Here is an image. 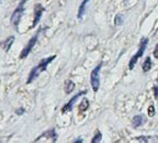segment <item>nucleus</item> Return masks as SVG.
<instances>
[{
  "label": "nucleus",
  "mask_w": 158,
  "mask_h": 143,
  "mask_svg": "<svg viewBox=\"0 0 158 143\" xmlns=\"http://www.w3.org/2000/svg\"><path fill=\"white\" fill-rule=\"evenodd\" d=\"M44 8H43L42 5H40V3H37L36 6H35V9H34V15H35V18H34V22H33V27H35V25L39 23V21L41 20V18H42V15L43 12H44Z\"/></svg>",
  "instance_id": "nucleus-8"
},
{
  "label": "nucleus",
  "mask_w": 158,
  "mask_h": 143,
  "mask_svg": "<svg viewBox=\"0 0 158 143\" xmlns=\"http://www.w3.org/2000/svg\"><path fill=\"white\" fill-rule=\"evenodd\" d=\"M147 43H148L147 37H143V39L141 40V43H139V49H138V51L135 53V55H133V56H132L131 61H130V63H128V68H130V69H133L134 66L136 65V63H137L138 58H141V57L143 56L144 52H145V50H146V46H147Z\"/></svg>",
  "instance_id": "nucleus-2"
},
{
  "label": "nucleus",
  "mask_w": 158,
  "mask_h": 143,
  "mask_svg": "<svg viewBox=\"0 0 158 143\" xmlns=\"http://www.w3.org/2000/svg\"><path fill=\"white\" fill-rule=\"evenodd\" d=\"M56 58V55H52V56L47 57V58H43L34 68H32V71L30 72V75H29V78L27 80V84H31L34 79H36L37 77L40 76L41 73H43L44 71H46L47 66H48Z\"/></svg>",
  "instance_id": "nucleus-1"
},
{
  "label": "nucleus",
  "mask_w": 158,
  "mask_h": 143,
  "mask_svg": "<svg viewBox=\"0 0 158 143\" xmlns=\"http://www.w3.org/2000/svg\"><path fill=\"white\" fill-rule=\"evenodd\" d=\"M154 56H155L156 58H158V44L156 45L155 50H154Z\"/></svg>",
  "instance_id": "nucleus-19"
},
{
  "label": "nucleus",
  "mask_w": 158,
  "mask_h": 143,
  "mask_svg": "<svg viewBox=\"0 0 158 143\" xmlns=\"http://www.w3.org/2000/svg\"><path fill=\"white\" fill-rule=\"evenodd\" d=\"M15 114L17 115H23L24 114V108H19L15 110Z\"/></svg>",
  "instance_id": "nucleus-18"
},
{
  "label": "nucleus",
  "mask_w": 158,
  "mask_h": 143,
  "mask_svg": "<svg viewBox=\"0 0 158 143\" xmlns=\"http://www.w3.org/2000/svg\"><path fill=\"white\" fill-rule=\"evenodd\" d=\"M23 12H24V7L23 6H18L17 9L13 11L12 15H11V19H10V21H11V23H12L15 27H17L18 24H19L20 20H21V17H22Z\"/></svg>",
  "instance_id": "nucleus-6"
},
{
  "label": "nucleus",
  "mask_w": 158,
  "mask_h": 143,
  "mask_svg": "<svg viewBox=\"0 0 158 143\" xmlns=\"http://www.w3.org/2000/svg\"><path fill=\"white\" fill-rule=\"evenodd\" d=\"M101 67L102 63H100L98 66L94 67V71L90 74V83H91L92 90L94 93H97L99 90V87H100V71H101Z\"/></svg>",
  "instance_id": "nucleus-3"
},
{
  "label": "nucleus",
  "mask_w": 158,
  "mask_h": 143,
  "mask_svg": "<svg viewBox=\"0 0 158 143\" xmlns=\"http://www.w3.org/2000/svg\"><path fill=\"white\" fill-rule=\"evenodd\" d=\"M101 140H102V134H101L100 131H98L96 136H94V139L91 140V142L92 143H99V142H101Z\"/></svg>",
  "instance_id": "nucleus-15"
},
{
  "label": "nucleus",
  "mask_w": 158,
  "mask_h": 143,
  "mask_svg": "<svg viewBox=\"0 0 158 143\" xmlns=\"http://www.w3.org/2000/svg\"><path fill=\"white\" fill-rule=\"evenodd\" d=\"M89 2V0H82L81 5L79 6V10H78V18L79 19H81L82 15H85V11H86V7H87V3Z\"/></svg>",
  "instance_id": "nucleus-11"
},
{
  "label": "nucleus",
  "mask_w": 158,
  "mask_h": 143,
  "mask_svg": "<svg viewBox=\"0 0 158 143\" xmlns=\"http://www.w3.org/2000/svg\"><path fill=\"white\" fill-rule=\"evenodd\" d=\"M56 138H57V134H56V132H55L54 129H49V130H47L46 132H44L42 136H40L34 142H41L42 140L47 141V142H55V141H56Z\"/></svg>",
  "instance_id": "nucleus-5"
},
{
  "label": "nucleus",
  "mask_w": 158,
  "mask_h": 143,
  "mask_svg": "<svg viewBox=\"0 0 158 143\" xmlns=\"http://www.w3.org/2000/svg\"><path fill=\"white\" fill-rule=\"evenodd\" d=\"M13 42H15V37H10L7 40H5L0 45L5 50V52H9V50L11 49V45L13 44Z\"/></svg>",
  "instance_id": "nucleus-10"
},
{
  "label": "nucleus",
  "mask_w": 158,
  "mask_h": 143,
  "mask_svg": "<svg viewBox=\"0 0 158 143\" xmlns=\"http://www.w3.org/2000/svg\"><path fill=\"white\" fill-rule=\"evenodd\" d=\"M75 143H78V142H82V139H78V140H75Z\"/></svg>",
  "instance_id": "nucleus-21"
},
{
  "label": "nucleus",
  "mask_w": 158,
  "mask_h": 143,
  "mask_svg": "<svg viewBox=\"0 0 158 143\" xmlns=\"http://www.w3.org/2000/svg\"><path fill=\"white\" fill-rule=\"evenodd\" d=\"M88 107H89V100L88 99H84V100L80 102V105H79V111L84 112V111H86L87 109H88Z\"/></svg>",
  "instance_id": "nucleus-14"
},
{
  "label": "nucleus",
  "mask_w": 158,
  "mask_h": 143,
  "mask_svg": "<svg viewBox=\"0 0 158 143\" xmlns=\"http://www.w3.org/2000/svg\"><path fill=\"white\" fill-rule=\"evenodd\" d=\"M148 115H149V117H154V115H155V108H154V106H151L148 108Z\"/></svg>",
  "instance_id": "nucleus-17"
},
{
  "label": "nucleus",
  "mask_w": 158,
  "mask_h": 143,
  "mask_svg": "<svg viewBox=\"0 0 158 143\" xmlns=\"http://www.w3.org/2000/svg\"><path fill=\"white\" fill-rule=\"evenodd\" d=\"M74 89H75L74 81L67 80L66 83H65V93H66V94H70V93H72Z\"/></svg>",
  "instance_id": "nucleus-12"
},
{
  "label": "nucleus",
  "mask_w": 158,
  "mask_h": 143,
  "mask_svg": "<svg viewBox=\"0 0 158 143\" xmlns=\"http://www.w3.org/2000/svg\"><path fill=\"white\" fill-rule=\"evenodd\" d=\"M86 94H87L86 91H81V93H79V94H77L76 96L73 97V98L70 99V100H69L68 102H67V104L62 108L63 112H69V111H72L73 110V106H74V104H75V101H76L77 99L79 98V97L84 96V95H86Z\"/></svg>",
  "instance_id": "nucleus-7"
},
{
  "label": "nucleus",
  "mask_w": 158,
  "mask_h": 143,
  "mask_svg": "<svg viewBox=\"0 0 158 143\" xmlns=\"http://www.w3.org/2000/svg\"><path fill=\"white\" fill-rule=\"evenodd\" d=\"M27 0H22V1H21V2H20V5H19V6H23L25 2H27Z\"/></svg>",
  "instance_id": "nucleus-20"
},
{
  "label": "nucleus",
  "mask_w": 158,
  "mask_h": 143,
  "mask_svg": "<svg viewBox=\"0 0 158 143\" xmlns=\"http://www.w3.org/2000/svg\"><path fill=\"white\" fill-rule=\"evenodd\" d=\"M132 124H133L134 128H138V127L143 126V124H145V118H144V116H142V115H137V116H135L133 118Z\"/></svg>",
  "instance_id": "nucleus-9"
},
{
  "label": "nucleus",
  "mask_w": 158,
  "mask_h": 143,
  "mask_svg": "<svg viewBox=\"0 0 158 143\" xmlns=\"http://www.w3.org/2000/svg\"><path fill=\"white\" fill-rule=\"evenodd\" d=\"M114 23H115L116 25H121L122 23H123V17H122L120 13L116 15L115 18H114Z\"/></svg>",
  "instance_id": "nucleus-16"
},
{
  "label": "nucleus",
  "mask_w": 158,
  "mask_h": 143,
  "mask_svg": "<svg viewBox=\"0 0 158 143\" xmlns=\"http://www.w3.org/2000/svg\"><path fill=\"white\" fill-rule=\"evenodd\" d=\"M39 34H40V31L34 35V37H31V40L29 41V43L27 44V46L22 50V52H21V54H20V58H21V59H24V58H27V57L29 56L30 52L32 51V49L34 47V45L36 44L37 39H39Z\"/></svg>",
  "instance_id": "nucleus-4"
},
{
  "label": "nucleus",
  "mask_w": 158,
  "mask_h": 143,
  "mask_svg": "<svg viewBox=\"0 0 158 143\" xmlns=\"http://www.w3.org/2000/svg\"><path fill=\"white\" fill-rule=\"evenodd\" d=\"M151 68H152V59H151V57L148 56L147 58L145 59V62L143 63V71L145 72V73H147Z\"/></svg>",
  "instance_id": "nucleus-13"
}]
</instances>
